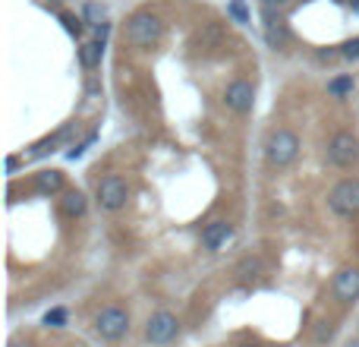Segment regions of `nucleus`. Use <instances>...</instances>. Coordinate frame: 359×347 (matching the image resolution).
Returning <instances> with one entry per match:
<instances>
[{"instance_id": "nucleus-1", "label": "nucleus", "mask_w": 359, "mask_h": 347, "mask_svg": "<svg viewBox=\"0 0 359 347\" xmlns=\"http://www.w3.org/2000/svg\"><path fill=\"white\" fill-rule=\"evenodd\" d=\"M164 35V22L158 13L151 10H139L130 16V22H126V41L133 44V48H155L158 41H161Z\"/></svg>"}, {"instance_id": "nucleus-2", "label": "nucleus", "mask_w": 359, "mask_h": 347, "mask_svg": "<svg viewBox=\"0 0 359 347\" xmlns=\"http://www.w3.org/2000/svg\"><path fill=\"white\" fill-rule=\"evenodd\" d=\"M299 155V136L287 126H278V130L268 133L265 139V158L271 168H290Z\"/></svg>"}, {"instance_id": "nucleus-3", "label": "nucleus", "mask_w": 359, "mask_h": 347, "mask_svg": "<svg viewBox=\"0 0 359 347\" xmlns=\"http://www.w3.org/2000/svg\"><path fill=\"white\" fill-rule=\"evenodd\" d=\"M95 335L101 341H120V338H126L130 335V313L123 306H104L95 316Z\"/></svg>"}, {"instance_id": "nucleus-4", "label": "nucleus", "mask_w": 359, "mask_h": 347, "mask_svg": "<svg viewBox=\"0 0 359 347\" xmlns=\"http://www.w3.org/2000/svg\"><path fill=\"white\" fill-rule=\"evenodd\" d=\"M180 338V319L170 310H158L145 322V341L155 347H168Z\"/></svg>"}, {"instance_id": "nucleus-5", "label": "nucleus", "mask_w": 359, "mask_h": 347, "mask_svg": "<svg viewBox=\"0 0 359 347\" xmlns=\"http://www.w3.org/2000/svg\"><path fill=\"white\" fill-rule=\"evenodd\" d=\"M328 205L334 215L356 218L359 215V177H347L328 192Z\"/></svg>"}, {"instance_id": "nucleus-6", "label": "nucleus", "mask_w": 359, "mask_h": 347, "mask_svg": "<svg viewBox=\"0 0 359 347\" xmlns=\"http://www.w3.org/2000/svg\"><path fill=\"white\" fill-rule=\"evenodd\" d=\"M328 162L334 164V168H353V164L359 162V139L353 136V133L341 130V133H334V136H331Z\"/></svg>"}, {"instance_id": "nucleus-7", "label": "nucleus", "mask_w": 359, "mask_h": 347, "mask_svg": "<svg viewBox=\"0 0 359 347\" xmlns=\"http://www.w3.org/2000/svg\"><path fill=\"white\" fill-rule=\"evenodd\" d=\"M126 199H130V186L120 174H107L98 183V205L104 211H120L126 205Z\"/></svg>"}, {"instance_id": "nucleus-8", "label": "nucleus", "mask_w": 359, "mask_h": 347, "mask_svg": "<svg viewBox=\"0 0 359 347\" xmlns=\"http://www.w3.org/2000/svg\"><path fill=\"white\" fill-rule=\"evenodd\" d=\"M224 105L230 107L233 114H249L255 107V89H252V82H246V79H233V82H227V89H224Z\"/></svg>"}, {"instance_id": "nucleus-9", "label": "nucleus", "mask_w": 359, "mask_h": 347, "mask_svg": "<svg viewBox=\"0 0 359 347\" xmlns=\"http://www.w3.org/2000/svg\"><path fill=\"white\" fill-rule=\"evenodd\" d=\"M331 294H334L337 303H353V300H359V268L344 266L334 275V281H331Z\"/></svg>"}, {"instance_id": "nucleus-10", "label": "nucleus", "mask_w": 359, "mask_h": 347, "mask_svg": "<svg viewBox=\"0 0 359 347\" xmlns=\"http://www.w3.org/2000/svg\"><path fill=\"white\" fill-rule=\"evenodd\" d=\"M230 237H233V224L224 221V218H217V221H208L202 228V247L208 249V253H217Z\"/></svg>"}, {"instance_id": "nucleus-11", "label": "nucleus", "mask_w": 359, "mask_h": 347, "mask_svg": "<svg viewBox=\"0 0 359 347\" xmlns=\"http://www.w3.org/2000/svg\"><path fill=\"white\" fill-rule=\"evenodd\" d=\"M221 44H224L221 22H205L202 29L192 35V48H198V51H211V48H221Z\"/></svg>"}, {"instance_id": "nucleus-12", "label": "nucleus", "mask_w": 359, "mask_h": 347, "mask_svg": "<svg viewBox=\"0 0 359 347\" xmlns=\"http://www.w3.org/2000/svg\"><path fill=\"white\" fill-rule=\"evenodd\" d=\"M287 38H290V32H287V25L278 19V13L265 10V41H268V48H274V51L284 48Z\"/></svg>"}, {"instance_id": "nucleus-13", "label": "nucleus", "mask_w": 359, "mask_h": 347, "mask_svg": "<svg viewBox=\"0 0 359 347\" xmlns=\"http://www.w3.org/2000/svg\"><path fill=\"white\" fill-rule=\"evenodd\" d=\"M86 209H88V202H86V196H82L79 190H67V192H63L60 211L67 218H82V215H86Z\"/></svg>"}, {"instance_id": "nucleus-14", "label": "nucleus", "mask_w": 359, "mask_h": 347, "mask_svg": "<svg viewBox=\"0 0 359 347\" xmlns=\"http://www.w3.org/2000/svg\"><path fill=\"white\" fill-rule=\"evenodd\" d=\"M35 190L44 192V196H54V192L63 190V174L60 171H38L35 174Z\"/></svg>"}, {"instance_id": "nucleus-15", "label": "nucleus", "mask_w": 359, "mask_h": 347, "mask_svg": "<svg viewBox=\"0 0 359 347\" xmlns=\"http://www.w3.org/2000/svg\"><path fill=\"white\" fill-rule=\"evenodd\" d=\"M101 57H104V41H86L79 48V63L86 70H95V67H101Z\"/></svg>"}, {"instance_id": "nucleus-16", "label": "nucleus", "mask_w": 359, "mask_h": 347, "mask_svg": "<svg viewBox=\"0 0 359 347\" xmlns=\"http://www.w3.org/2000/svg\"><path fill=\"white\" fill-rule=\"evenodd\" d=\"M350 92H353V76H334V79L328 82L331 98H347Z\"/></svg>"}, {"instance_id": "nucleus-17", "label": "nucleus", "mask_w": 359, "mask_h": 347, "mask_svg": "<svg viewBox=\"0 0 359 347\" xmlns=\"http://www.w3.org/2000/svg\"><path fill=\"white\" fill-rule=\"evenodd\" d=\"M227 16L233 19V22H240V25H249V22H252L246 0H230V4H227Z\"/></svg>"}, {"instance_id": "nucleus-18", "label": "nucleus", "mask_w": 359, "mask_h": 347, "mask_svg": "<svg viewBox=\"0 0 359 347\" xmlns=\"http://www.w3.org/2000/svg\"><path fill=\"white\" fill-rule=\"evenodd\" d=\"M67 319H69V313L63 310V306H54V310L44 313V325H50V329H63Z\"/></svg>"}, {"instance_id": "nucleus-19", "label": "nucleus", "mask_w": 359, "mask_h": 347, "mask_svg": "<svg viewBox=\"0 0 359 347\" xmlns=\"http://www.w3.org/2000/svg\"><path fill=\"white\" fill-rule=\"evenodd\" d=\"M60 136H63V133H57V136H48V139H41V143H35L29 155L32 158H41V155H48V152H54V145L60 143Z\"/></svg>"}, {"instance_id": "nucleus-20", "label": "nucleus", "mask_w": 359, "mask_h": 347, "mask_svg": "<svg viewBox=\"0 0 359 347\" xmlns=\"http://www.w3.org/2000/svg\"><path fill=\"white\" fill-rule=\"evenodd\" d=\"M82 13H86V22L88 25H101L107 19V10L101 4H86V10H82Z\"/></svg>"}, {"instance_id": "nucleus-21", "label": "nucleus", "mask_w": 359, "mask_h": 347, "mask_svg": "<svg viewBox=\"0 0 359 347\" xmlns=\"http://www.w3.org/2000/svg\"><path fill=\"white\" fill-rule=\"evenodd\" d=\"M259 272H262V262L259 259H243L240 268H236V275H240V278H255Z\"/></svg>"}, {"instance_id": "nucleus-22", "label": "nucleus", "mask_w": 359, "mask_h": 347, "mask_svg": "<svg viewBox=\"0 0 359 347\" xmlns=\"http://www.w3.org/2000/svg\"><path fill=\"white\" fill-rule=\"evenodd\" d=\"M341 57H347V60H356V57H359V38H350V41L341 44Z\"/></svg>"}, {"instance_id": "nucleus-23", "label": "nucleus", "mask_w": 359, "mask_h": 347, "mask_svg": "<svg viewBox=\"0 0 359 347\" xmlns=\"http://www.w3.org/2000/svg\"><path fill=\"white\" fill-rule=\"evenodd\" d=\"M60 22L67 25V32H69V35H76V38L82 35V19H76V16H67V13H63V16H60Z\"/></svg>"}, {"instance_id": "nucleus-24", "label": "nucleus", "mask_w": 359, "mask_h": 347, "mask_svg": "<svg viewBox=\"0 0 359 347\" xmlns=\"http://www.w3.org/2000/svg\"><path fill=\"white\" fill-rule=\"evenodd\" d=\"M259 4H262V10L278 13V10H284V6H287V0H259Z\"/></svg>"}, {"instance_id": "nucleus-25", "label": "nucleus", "mask_w": 359, "mask_h": 347, "mask_svg": "<svg viewBox=\"0 0 359 347\" xmlns=\"http://www.w3.org/2000/svg\"><path fill=\"white\" fill-rule=\"evenodd\" d=\"M6 347H32V344H29V341H22V338H13V341L6 344Z\"/></svg>"}, {"instance_id": "nucleus-26", "label": "nucleus", "mask_w": 359, "mask_h": 347, "mask_svg": "<svg viewBox=\"0 0 359 347\" xmlns=\"http://www.w3.org/2000/svg\"><path fill=\"white\" fill-rule=\"evenodd\" d=\"M16 164H19V162H16V158H13V155L6 158V174H13V171H16Z\"/></svg>"}, {"instance_id": "nucleus-27", "label": "nucleus", "mask_w": 359, "mask_h": 347, "mask_svg": "<svg viewBox=\"0 0 359 347\" xmlns=\"http://www.w3.org/2000/svg\"><path fill=\"white\" fill-rule=\"evenodd\" d=\"M344 347H359V338H350V341L344 344Z\"/></svg>"}, {"instance_id": "nucleus-28", "label": "nucleus", "mask_w": 359, "mask_h": 347, "mask_svg": "<svg viewBox=\"0 0 359 347\" xmlns=\"http://www.w3.org/2000/svg\"><path fill=\"white\" fill-rule=\"evenodd\" d=\"M240 347H259V344H240Z\"/></svg>"}]
</instances>
